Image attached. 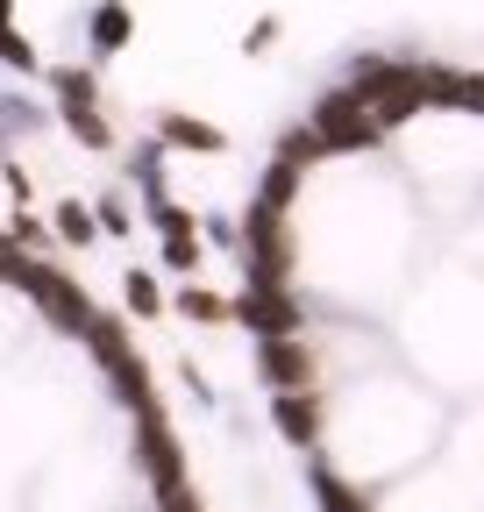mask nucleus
I'll return each mask as SVG.
<instances>
[{"instance_id":"nucleus-1","label":"nucleus","mask_w":484,"mask_h":512,"mask_svg":"<svg viewBox=\"0 0 484 512\" xmlns=\"http://www.w3.org/2000/svg\"><path fill=\"white\" fill-rule=\"evenodd\" d=\"M314 136H321L314 150H371V143H378V121L363 114V107L349 100V86H342V93H328V100L314 107Z\"/></svg>"},{"instance_id":"nucleus-2","label":"nucleus","mask_w":484,"mask_h":512,"mask_svg":"<svg viewBox=\"0 0 484 512\" xmlns=\"http://www.w3.org/2000/svg\"><path fill=\"white\" fill-rule=\"evenodd\" d=\"M264 377L278 384V392H307V384H314V356L299 349L292 335H278V342H264Z\"/></svg>"},{"instance_id":"nucleus-3","label":"nucleus","mask_w":484,"mask_h":512,"mask_svg":"<svg viewBox=\"0 0 484 512\" xmlns=\"http://www.w3.org/2000/svg\"><path fill=\"white\" fill-rule=\"evenodd\" d=\"M157 136H164L171 150H221V128H214V121H193V114H164Z\"/></svg>"},{"instance_id":"nucleus-4","label":"nucleus","mask_w":484,"mask_h":512,"mask_svg":"<svg viewBox=\"0 0 484 512\" xmlns=\"http://www.w3.org/2000/svg\"><path fill=\"white\" fill-rule=\"evenodd\" d=\"M314 420H321V399L314 392H278V427L292 441H314Z\"/></svg>"},{"instance_id":"nucleus-5","label":"nucleus","mask_w":484,"mask_h":512,"mask_svg":"<svg viewBox=\"0 0 484 512\" xmlns=\"http://www.w3.org/2000/svg\"><path fill=\"white\" fill-rule=\"evenodd\" d=\"M178 313H193V320H228V299H214V292L186 285V292H178Z\"/></svg>"},{"instance_id":"nucleus-6","label":"nucleus","mask_w":484,"mask_h":512,"mask_svg":"<svg viewBox=\"0 0 484 512\" xmlns=\"http://www.w3.org/2000/svg\"><path fill=\"white\" fill-rule=\"evenodd\" d=\"M100 50H121V43H129V15H121V0H114V8H100Z\"/></svg>"},{"instance_id":"nucleus-7","label":"nucleus","mask_w":484,"mask_h":512,"mask_svg":"<svg viewBox=\"0 0 484 512\" xmlns=\"http://www.w3.org/2000/svg\"><path fill=\"white\" fill-rule=\"evenodd\" d=\"M121 292H129V306H136V313H157V306H164V292L150 285V271H129V285H121Z\"/></svg>"},{"instance_id":"nucleus-8","label":"nucleus","mask_w":484,"mask_h":512,"mask_svg":"<svg viewBox=\"0 0 484 512\" xmlns=\"http://www.w3.org/2000/svg\"><path fill=\"white\" fill-rule=\"evenodd\" d=\"M57 235H65V242H93V214L86 207H65V214H57Z\"/></svg>"},{"instance_id":"nucleus-9","label":"nucleus","mask_w":484,"mask_h":512,"mask_svg":"<svg viewBox=\"0 0 484 512\" xmlns=\"http://www.w3.org/2000/svg\"><path fill=\"white\" fill-rule=\"evenodd\" d=\"M271 43H278V22H257L250 36H242V50H271Z\"/></svg>"},{"instance_id":"nucleus-10","label":"nucleus","mask_w":484,"mask_h":512,"mask_svg":"<svg viewBox=\"0 0 484 512\" xmlns=\"http://www.w3.org/2000/svg\"><path fill=\"white\" fill-rule=\"evenodd\" d=\"M0 29H8V0H0Z\"/></svg>"}]
</instances>
